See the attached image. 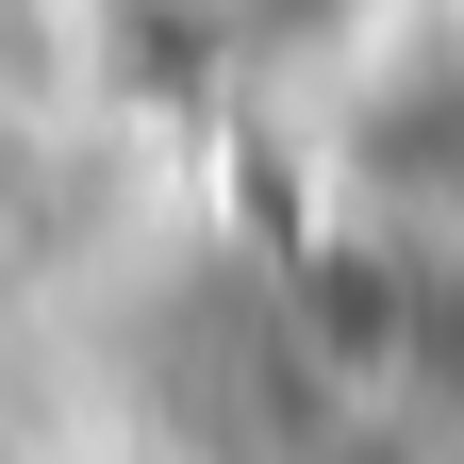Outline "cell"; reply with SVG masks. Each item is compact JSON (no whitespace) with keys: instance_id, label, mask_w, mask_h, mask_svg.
Listing matches in <instances>:
<instances>
[{"instance_id":"cell-1","label":"cell","mask_w":464,"mask_h":464,"mask_svg":"<svg viewBox=\"0 0 464 464\" xmlns=\"http://www.w3.org/2000/svg\"><path fill=\"white\" fill-rule=\"evenodd\" d=\"M100 17H116V50H133L150 83L216 100V83H282V67H315V50L348 34V0H100Z\"/></svg>"}]
</instances>
